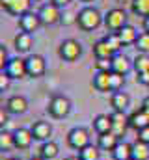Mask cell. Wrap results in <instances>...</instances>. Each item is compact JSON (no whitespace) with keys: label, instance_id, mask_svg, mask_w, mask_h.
<instances>
[{"label":"cell","instance_id":"obj_3","mask_svg":"<svg viewBox=\"0 0 149 160\" xmlns=\"http://www.w3.org/2000/svg\"><path fill=\"white\" fill-rule=\"evenodd\" d=\"M90 143H91V138H90V130L88 128H84V127H73L67 132V145L73 151H80V149H84Z\"/></svg>","mask_w":149,"mask_h":160},{"label":"cell","instance_id":"obj_1","mask_svg":"<svg viewBox=\"0 0 149 160\" xmlns=\"http://www.w3.org/2000/svg\"><path fill=\"white\" fill-rule=\"evenodd\" d=\"M76 24L80 30L84 32H93L97 30L101 24H105V15H101V11L93 6H86L76 13Z\"/></svg>","mask_w":149,"mask_h":160},{"label":"cell","instance_id":"obj_13","mask_svg":"<svg viewBox=\"0 0 149 160\" xmlns=\"http://www.w3.org/2000/svg\"><path fill=\"white\" fill-rule=\"evenodd\" d=\"M32 134H34V140L37 142H49L50 136H52V125L47 123V121H34L32 127H30Z\"/></svg>","mask_w":149,"mask_h":160},{"label":"cell","instance_id":"obj_31","mask_svg":"<svg viewBox=\"0 0 149 160\" xmlns=\"http://www.w3.org/2000/svg\"><path fill=\"white\" fill-rule=\"evenodd\" d=\"M136 50L138 52H144V54H149V32H142L138 36V39L134 43Z\"/></svg>","mask_w":149,"mask_h":160},{"label":"cell","instance_id":"obj_38","mask_svg":"<svg viewBox=\"0 0 149 160\" xmlns=\"http://www.w3.org/2000/svg\"><path fill=\"white\" fill-rule=\"evenodd\" d=\"M136 80L144 86L149 88V71H144V73H136Z\"/></svg>","mask_w":149,"mask_h":160},{"label":"cell","instance_id":"obj_44","mask_svg":"<svg viewBox=\"0 0 149 160\" xmlns=\"http://www.w3.org/2000/svg\"><path fill=\"white\" fill-rule=\"evenodd\" d=\"M8 160H21V158H17V157H11V158H8Z\"/></svg>","mask_w":149,"mask_h":160},{"label":"cell","instance_id":"obj_41","mask_svg":"<svg viewBox=\"0 0 149 160\" xmlns=\"http://www.w3.org/2000/svg\"><path fill=\"white\" fill-rule=\"evenodd\" d=\"M144 32H149V17L144 19Z\"/></svg>","mask_w":149,"mask_h":160},{"label":"cell","instance_id":"obj_14","mask_svg":"<svg viewBox=\"0 0 149 160\" xmlns=\"http://www.w3.org/2000/svg\"><path fill=\"white\" fill-rule=\"evenodd\" d=\"M13 136H15V149H19V151L30 149V145H32V142H34V134H32L30 128L21 127V128H17V130L13 132Z\"/></svg>","mask_w":149,"mask_h":160},{"label":"cell","instance_id":"obj_22","mask_svg":"<svg viewBox=\"0 0 149 160\" xmlns=\"http://www.w3.org/2000/svg\"><path fill=\"white\" fill-rule=\"evenodd\" d=\"M121 142V138H117L114 132H106V134H99V140H97V145L101 151H114L116 145Z\"/></svg>","mask_w":149,"mask_h":160},{"label":"cell","instance_id":"obj_29","mask_svg":"<svg viewBox=\"0 0 149 160\" xmlns=\"http://www.w3.org/2000/svg\"><path fill=\"white\" fill-rule=\"evenodd\" d=\"M131 9L134 15L138 17H149V0H132L131 2Z\"/></svg>","mask_w":149,"mask_h":160},{"label":"cell","instance_id":"obj_19","mask_svg":"<svg viewBox=\"0 0 149 160\" xmlns=\"http://www.w3.org/2000/svg\"><path fill=\"white\" fill-rule=\"evenodd\" d=\"M129 125H131V128H134L136 132L142 130V128H146V127H149V114H146L142 108L136 110V112H132V114L129 116Z\"/></svg>","mask_w":149,"mask_h":160},{"label":"cell","instance_id":"obj_8","mask_svg":"<svg viewBox=\"0 0 149 160\" xmlns=\"http://www.w3.org/2000/svg\"><path fill=\"white\" fill-rule=\"evenodd\" d=\"M4 73L8 77H11V80H21L24 77H28V73H26V60L21 58V56L9 58L8 65L4 67Z\"/></svg>","mask_w":149,"mask_h":160},{"label":"cell","instance_id":"obj_45","mask_svg":"<svg viewBox=\"0 0 149 160\" xmlns=\"http://www.w3.org/2000/svg\"><path fill=\"white\" fill-rule=\"evenodd\" d=\"M119 2H132V0H119Z\"/></svg>","mask_w":149,"mask_h":160},{"label":"cell","instance_id":"obj_23","mask_svg":"<svg viewBox=\"0 0 149 160\" xmlns=\"http://www.w3.org/2000/svg\"><path fill=\"white\" fill-rule=\"evenodd\" d=\"M60 155V145L54 142V140H49V142H43L41 147H39V157H43L45 160H54Z\"/></svg>","mask_w":149,"mask_h":160},{"label":"cell","instance_id":"obj_37","mask_svg":"<svg viewBox=\"0 0 149 160\" xmlns=\"http://www.w3.org/2000/svg\"><path fill=\"white\" fill-rule=\"evenodd\" d=\"M138 142H144V143H147L149 145V127L142 128V130H138Z\"/></svg>","mask_w":149,"mask_h":160},{"label":"cell","instance_id":"obj_21","mask_svg":"<svg viewBox=\"0 0 149 160\" xmlns=\"http://www.w3.org/2000/svg\"><path fill=\"white\" fill-rule=\"evenodd\" d=\"M93 56H95V60H112L116 56V52L112 50V47L106 41L101 39L93 45Z\"/></svg>","mask_w":149,"mask_h":160},{"label":"cell","instance_id":"obj_34","mask_svg":"<svg viewBox=\"0 0 149 160\" xmlns=\"http://www.w3.org/2000/svg\"><path fill=\"white\" fill-rule=\"evenodd\" d=\"M95 69L101 73H112V60H97Z\"/></svg>","mask_w":149,"mask_h":160},{"label":"cell","instance_id":"obj_2","mask_svg":"<svg viewBox=\"0 0 149 160\" xmlns=\"http://www.w3.org/2000/svg\"><path fill=\"white\" fill-rule=\"evenodd\" d=\"M71 108H73V102H71L69 97H65V95H54L49 101L47 112L54 119H64V118H67L71 114Z\"/></svg>","mask_w":149,"mask_h":160},{"label":"cell","instance_id":"obj_27","mask_svg":"<svg viewBox=\"0 0 149 160\" xmlns=\"http://www.w3.org/2000/svg\"><path fill=\"white\" fill-rule=\"evenodd\" d=\"M132 160H149V145L144 142H134L132 143Z\"/></svg>","mask_w":149,"mask_h":160},{"label":"cell","instance_id":"obj_4","mask_svg":"<svg viewBox=\"0 0 149 160\" xmlns=\"http://www.w3.org/2000/svg\"><path fill=\"white\" fill-rule=\"evenodd\" d=\"M58 56L64 62L73 63V62H76L82 56V45L76 39H64L60 43V47H58Z\"/></svg>","mask_w":149,"mask_h":160},{"label":"cell","instance_id":"obj_17","mask_svg":"<svg viewBox=\"0 0 149 160\" xmlns=\"http://www.w3.org/2000/svg\"><path fill=\"white\" fill-rule=\"evenodd\" d=\"M132 69V62L125 56V54H116L112 58V73H119V75H127Z\"/></svg>","mask_w":149,"mask_h":160},{"label":"cell","instance_id":"obj_26","mask_svg":"<svg viewBox=\"0 0 149 160\" xmlns=\"http://www.w3.org/2000/svg\"><path fill=\"white\" fill-rule=\"evenodd\" d=\"M78 157H80V160H101V149H99V145L90 143L78 151Z\"/></svg>","mask_w":149,"mask_h":160},{"label":"cell","instance_id":"obj_11","mask_svg":"<svg viewBox=\"0 0 149 160\" xmlns=\"http://www.w3.org/2000/svg\"><path fill=\"white\" fill-rule=\"evenodd\" d=\"M6 110L13 116H23L28 112V99L23 95H11L6 101Z\"/></svg>","mask_w":149,"mask_h":160},{"label":"cell","instance_id":"obj_24","mask_svg":"<svg viewBox=\"0 0 149 160\" xmlns=\"http://www.w3.org/2000/svg\"><path fill=\"white\" fill-rule=\"evenodd\" d=\"M117 36H119V39L123 43V47H129V45H134L136 39H138V32H136V28L132 26V24H125L119 32H117Z\"/></svg>","mask_w":149,"mask_h":160},{"label":"cell","instance_id":"obj_35","mask_svg":"<svg viewBox=\"0 0 149 160\" xmlns=\"http://www.w3.org/2000/svg\"><path fill=\"white\" fill-rule=\"evenodd\" d=\"M8 62H9V58H8V50H6V47L2 45L0 47V69L4 71V67L8 65Z\"/></svg>","mask_w":149,"mask_h":160},{"label":"cell","instance_id":"obj_25","mask_svg":"<svg viewBox=\"0 0 149 160\" xmlns=\"http://www.w3.org/2000/svg\"><path fill=\"white\" fill-rule=\"evenodd\" d=\"M112 158L114 160H131L132 158V143L119 142L116 145V149L112 151Z\"/></svg>","mask_w":149,"mask_h":160},{"label":"cell","instance_id":"obj_36","mask_svg":"<svg viewBox=\"0 0 149 160\" xmlns=\"http://www.w3.org/2000/svg\"><path fill=\"white\" fill-rule=\"evenodd\" d=\"M9 84H11V77H8V75L2 71V75H0V91H6V89L9 88Z\"/></svg>","mask_w":149,"mask_h":160},{"label":"cell","instance_id":"obj_16","mask_svg":"<svg viewBox=\"0 0 149 160\" xmlns=\"http://www.w3.org/2000/svg\"><path fill=\"white\" fill-rule=\"evenodd\" d=\"M91 127H93V130L97 134L112 132V116L110 114H97L91 121Z\"/></svg>","mask_w":149,"mask_h":160},{"label":"cell","instance_id":"obj_18","mask_svg":"<svg viewBox=\"0 0 149 160\" xmlns=\"http://www.w3.org/2000/svg\"><path fill=\"white\" fill-rule=\"evenodd\" d=\"M110 104L116 112H125L131 104V97L125 91H114L110 97Z\"/></svg>","mask_w":149,"mask_h":160},{"label":"cell","instance_id":"obj_5","mask_svg":"<svg viewBox=\"0 0 149 160\" xmlns=\"http://www.w3.org/2000/svg\"><path fill=\"white\" fill-rule=\"evenodd\" d=\"M39 19H41V22L45 24V26H54V24H58L60 21H62V8H58L56 4H52V2H45L41 8H39Z\"/></svg>","mask_w":149,"mask_h":160},{"label":"cell","instance_id":"obj_33","mask_svg":"<svg viewBox=\"0 0 149 160\" xmlns=\"http://www.w3.org/2000/svg\"><path fill=\"white\" fill-rule=\"evenodd\" d=\"M110 84H112V93H114V91H121V89H123V86H125V75L112 73Z\"/></svg>","mask_w":149,"mask_h":160},{"label":"cell","instance_id":"obj_30","mask_svg":"<svg viewBox=\"0 0 149 160\" xmlns=\"http://www.w3.org/2000/svg\"><path fill=\"white\" fill-rule=\"evenodd\" d=\"M132 67L136 73H144V71H149V54H144V52H138L136 58L132 60Z\"/></svg>","mask_w":149,"mask_h":160},{"label":"cell","instance_id":"obj_48","mask_svg":"<svg viewBox=\"0 0 149 160\" xmlns=\"http://www.w3.org/2000/svg\"><path fill=\"white\" fill-rule=\"evenodd\" d=\"M131 160H132V158H131Z\"/></svg>","mask_w":149,"mask_h":160},{"label":"cell","instance_id":"obj_7","mask_svg":"<svg viewBox=\"0 0 149 160\" xmlns=\"http://www.w3.org/2000/svg\"><path fill=\"white\" fill-rule=\"evenodd\" d=\"M24 60H26V73L30 78H41L47 73V62L41 54H30Z\"/></svg>","mask_w":149,"mask_h":160},{"label":"cell","instance_id":"obj_47","mask_svg":"<svg viewBox=\"0 0 149 160\" xmlns=\"http://www.w3.org/2000/svg\"><path fill=\"white\" fill-rule=\"evenodd\" d=\"M32 2H41V0H32Z\"/></svg>","mask_w":149,"mask_h":160},{"label":"cell","instance_id":"obj_9","mask_svg":"<svg viewBox=\"0 0 149 160\" xmlns=\"http://www.w3.org/2000/svg\"><path fill=\"white\" fill-rule=\"evenodd\" d=\"M0 2H2V8L13 17H23L24 13H28L32 4V0H0Z\"/></svg>","mask_w":149,"mask_h":160},{"label":"cell","instance_id":"obj_20","mask_svg":"<svg viewBox=\"0 0 149 160\" xmlns=\"http://www.w3.org/2000/svg\"><path fill=\"white\" fill-rule=\"evenodd\" d=\"M110 77H112V73H101V71H97L95 77H93V80H91V86H93L97 91H101V93L112 91Z\"/></svg>","mask_w":149,"mask_h":160},{"label":"cell","instance_id":"obj_46","mask_svg":"<svg viewBox=\"0 0 149 160\" xmlns=\"http://www.w3.org/2000/svg\"><path fill=\"white\" fill-rule=\"evenodd\" d=\"M82 2H91V0H82Z\"/></svg>","mask_w":149,"mask_h":160},{"label":"cell","instance_id":"obj_32","mask_svg":"<svg viewBox=\"0 0 149 160\" xmlns=\"http://www.w3.org/2000/svg\"><path fill=\"white\" fill-rule=\"evenodd\" d=\"M103 39L106 41L108 45L112 47V50L117 54L119 52V48L123 47V43H121V39H119V36H117V32H108V36H105Z\"/></svg>","mask_w":149,"mask_h":160},{"label":"cell","instance_id":"obj_39","mask_svg":"<svg viewBox=\"0 0 149 160\" xmlns=\"http://www.w3.org/2000/svg\"><path fill=\"white\" fill-rule=\"evenodd\" d=\"M8 121H9V112H8L6 108H2V110H0V125L4 127Z\"/></svg>","mask_w":149,"mask_h":160},{"label":"cell","instance_id":"obj_10","mask_svg":"<svg viewBox=\"0 0 149 160\" xmlns=\"http://www.w3.org/2000/svg\"><path fill=\"white\" fill-rule=\"evenodd\" d=\"M112 132L117 136V138H121V136H125L127 134V130L131 128V125H129V116L125 114V112H112Z\"/></svg>","mask_w":149,"mask_h":160},{"label":"cell","instance_id":"obj_40","mask_svg":"<svg viewBox=\"0 0 149 160\" xmlns=\"http://www.w3.org/2000/svg\"><path fill=\"white\" fill-rule=\"evenodd\" d=\"M52 4H56L58 8H65V6H69L71 4V0H50Z\"/></svg>","mask_w":149,"mask_h":160},{"label":"cell","instance_id":"obj_15","mask_svg":"<svg viewBox=\"0 0 149 160\" xmlns=\"http://www.w3.org/2000/svg\"><path fill=\"white\" fill-rule=\"evenodd\" d=\"M13 45H15V50L19 54H26V52H30V48L34 45V38L28 32H19L13 39Z\"/></svg>","mask_w":149,"mask_h":160},{"label":"cell","instance_id":"obj_43","mask_svg":"<svg viewBox=\"0 0 149 160\" xmlns=\"http://www.w3.org/2000/svg\"><path fill=\"white\" fill-rule=\"evenodd\" d=\"M30 160H45V158H43V157H39V155H37V157H32V158H30Z\"/></svg>","mask_w":149,"mask_h":160},{"label":"cell","instance_id":"obj_28","mask_svg":"<svg viewBox=\"0 0 149 160\" xmlns=\"http://www.w3.org/2000/svg\"><path fill=\"white\" fill-rule=\"evenodd\" d=\"M11 149H15V136H13V132H8V130L2 128V132H0V151L8 153Z\"/></svg>","mask_w":149,"mask_h":160},{"label":"cell","instance_id":"obj_42","mask_svg":"<svg viewBox=\"0 0 149 160\" xmlns=\"http://www.w3.org/2000/svg\"><path fill=\"white\" fill-rule=\"evenodd\" d=\"M64 160H80V157L78 155H71V157H65Z\"/></svg>","mask_w":149,"mask_h":160},{"label":"cell","instance_id":"obj_12","mask_svg":"<svg viewBox=\"0 0 149 160\" xmlns=\"http://www.w3.org/2000/svg\"><path fill=\"white\" fill-rule=\"evenodd\" d=\"M41 24H43V22H41V19H39V13L28 11V13H24L23 17H19V28H21V32L32 34V32H36Z\"/></svg>","mask_w":149,"mask_h":160},{"label":"cell","instance_id":"obj_6","mask_svg":"<svg viewBox=\"0 0 149 160\" xmlns=\"http://www.w3.org/2000/svg\"><path fill=\"white\" fill-rule=\"evenodd\" d=\"M127 24V13L121 8H112L105 15V26L110 32H119Z\"/></svg>","mask_w":149,"mask_h":160}]
</instances>
